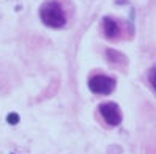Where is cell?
I'll use <instances>...</instances> for the list:
<instances>
[{
  "label": "cell",
  "mask_w": 156,
  "mask_h": 154,
  "mask_svg": "<svg viewBox=\"0 0 156 154\" xmlns=\"http://www.w3.org/2000/svg\"><path fill=\"white\" fill-rule=\"evenodd\" d=\"M40 17L43 24L51 29H63L66 25V14L57 0L44 2L40 8Z\"/></svg>",
  "instance_id": "cell-1"
},
{
  "label": "cell",
  "mask_w": 156,
  "mask_h": 154,
  "mask_svg": "<svg viewBox=\"0 0 156 154\" xmlns=\"http://www.w3.org/2000/svg\"><path fill=\"white\" fill-rule=\"evenodd\" d=\"M115 79L104 74H95L88 79V88L95 94H111L115 90Z\"/></svg>",
  "instance_id": "cell-2"
},
{
  "label": "cell",
  "mask_w": 156,
  "mask_h": 154,
  "mask_svg": "<svg viewBox=\"0 0 156 154\" xmlns=\"http://www.w3.org/2000/svg\"><path fill=\"white\" fill-rule=\"evenodd\" d=\"M99 113L103 116V120L109 124V126H118L122 123V110L115 102H104L99 104Z\"/></svg>",
  "instance_id": "cell-3"
},
{
  "label": "cell",
  "mask_w": 156,
  "mask_h": 154,
  "mask_svg": "<svg viewBox=\"0 0 156 154\" xmlns=\"http://www.w3.org/2000/svg\"><path fill=\"white\" fill-rule=\"evenodd\" d=\"M103 33L107 39H118L122 36V27L115 19L106 16L103 19Z\"/></svg>",
  "instance_id": "cell-4"
},
{
  "label": "cell",
  "mask_w": 156,
  "mask_h": 154,
  "mask_svg": "<svg viewBox=\"0 0 156 154\" xmlns=\"http://www.w3.org/2000/svg\"><path fill=\"white\" fill-rule=\"evenodd\" d=\"M106 57H107V61L111 63L112 66L118 68V69H125V66L128 65L126 57L123 55L122 52H118L115 49H107L106 50Z\"/></svg>",
  "instance_id": "cell-5"
},
{
  "label": "cell",
  "mask_w": 156,
  "mask_h": 154,
  "mask_svg": "<svg viewBox=\"0 0 156 154\" xmlns=\"http://www.w3.org/2000/svg\"><path fill=\"white\" fill-rule=\"evenodd\" d=\"M148 80H150L151 87L156 90V68H151V69H150V72H148Z\"/></svg>",
  "instance_id": "cell-6"
},
{
  "label": "cell",
  "mask_w": 156,
  "mask_h": 154,
  "mask_svg": "<svg viewBox=\"0 0 156 154\" xmlns=\"http://www.w3.org/2000/svg\"><path fill=\"white\" fill-rule=\"evenodd\" d=\"M6 121L10 124H17V123H19V115H17V113H10V115H8V118H6Z\"/></svg>",
  "instance_id": "cell-7"
}]
</instances>
